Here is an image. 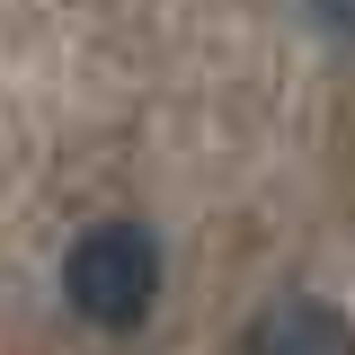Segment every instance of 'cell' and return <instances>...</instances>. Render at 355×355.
<instances>
[{
  "instance_id": "1",
  "label": "cell",
  "mask_w": 355,
  "mask_h": 355,
  "mask_svg": "<svg viewBox=\"0 0 355 355\" xmlns=\"http://www.w3.org/2000/svg\"><path fill=\"white\" fill-rule=\"evenodd\" d=\"M62 302L98 329H142L160 302V240L142 222H89L62 249Z\"/></svg>"
},
{
  "instance_id": "2",
  "label": "cell",
  "mask_w": 355,
  "mask_h": 355,
  "mask_svg": "<svg viewBox=\"0 0 355 355\" xmlns=\"http://www.w3.org/2000/svg\"><path fill=\"white\" fill-rule=\"evenodd\" d=\"M240 347H249V355H302V347L347 355V347H355V329H347L329 302H311V293H284V302H266L258 320L240 329Z\"/></svg>"
},
{
  "instance_id": "3",
  "label": "cell",
  "mask_w": 355,
  "mask_h": 355,
  "mask_svg": "<svg viewBox=\"0 0 355 355\" xmlns=\"http://www.w3.org/2000/svg\"><path fill=\"white\" fill-rule=\"evenodd\" d=\"M302 18L320 27V36H338V44H355V0H302Z\"/></svg>"
}]
</instances>
